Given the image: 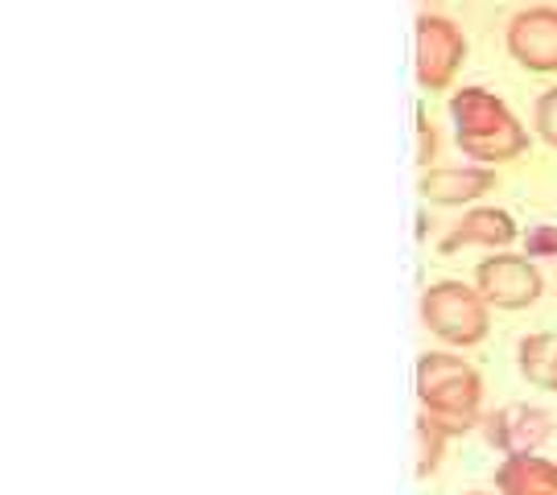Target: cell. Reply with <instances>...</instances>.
Listing matches in <instances>:
<instances>
[{
	"label": "cell",
	"mask_w": 557,
	"mask_h": 495,
	"mask_svg": "<svg viewBox=\"0 0 557 495\" xmlns=\"http://www.w3.org/2000/svg\"><path fill=\"white\" fill-rule=\"evenodd\" d=\"M450 116H455L462 153L475 158L479 165L512 161L529 145V133L517 120V112L487 87H458L450 99Z\"/></svg>",
	"instance_id": "obj_1"
},
{
	"label": "cell",
	"mask_w": 557,
	"mask_h": 495,
	"mask_svg": "<svg viewBox=\"0 0 557 495\" xmlns=\"http://www.w3.org/2000/svg\"><path fill=\"white\" fill-rule=\"evenodd\" d=\"M533 120H537L541 140H545V145H554V149H557V87H549V91H541V96H537Z\"/></svg>",
	"instance_id": "obj_13"
},
{
	"label": "cell",
	"mask_w": 557,
	"mask_h": 495,
	"mask_svg": "<svg viewBox=\"0 0 557 495\" xmlns=\"http://www.w3.org/2000/svg\"><path fill=\"white\" fill-rule=\"evenodd\" d=\"M499 495H557V462L541 455H508L496 467Z\"/></svg>",
	"instance_id": "obj_10"
},
{
	"label": "cell",
	"mask_w": 557,
	"mask_h": 495,
	"mask_svg": "<svg viewBox=\"0 0 557 495\" xmlns=\"http://www.w3.org/2000/svg\"><path fill=\"white\" fill-rule=\"evenodd\" d=\"M418 161L421 165H430L434 161V124H430V116L425 112H418Z\"/></svg>",
	"instance_id": "obj_15"
},
{
	"label": "cell",
	"mask_w": 557,
	"mask_h": 495,
	"mask_svg": "<svg viewBox=\"0 0 557 495\" xmlns=\"http://www.w3.org/2000/svg\"><path fill=\"white\" fill-rule=\"evenodd\" d=\"M554 413L537 409V405H504V409L483 417L487 442L508 450V455H533L541 442L554 434Z\"/></svg>",
	"instance_id": "obj_7"
},
{
	"label": "cell",
	"mask_w": 557,
	"mask_h": 495,
	"mask_svg": "<svg viewBox=\"0 0 557 495\" xmlns=\"http://www.w3.org/2000/svg\"><path fill=\"white\" fill-rule=\"evenodd\" d=\"M554 393H557V368H554Z\"/></svg>",
	"instance_id": "obj_16"
},
{
	"label": "cell",
	"mask_w": 557,
	"mask_h": 495,
	"mask_svg": "<svg viewBox=\"0 0 557 495\" xmlns=\"http://www.w3.org/2000/svg\"><path fill=\"white\" fill-rule=\"evenodd\" d=\"M418 396L425 417L446 434L471 430L483 400V376L455 351H421L418 359Z\"/></svg>",
	"instance_id": "obj_2"
},
{
	"label": "cell",
	"mask_w": 557,
	"mask_h": 495,
	"mask_svg": "<svg viewBox=\"0 0 557 495\" xmlns=\"http://www.w3.org/2000/svg\"><path fill=\"white\" fill-rule=\"evenodd\" d=\"M517 363L529 384L537 388H554V368H557V335L549 331H537V335H524L520 338V351Z\"/></svg>",
	"instance_id": "obj_11"
},
{
	"label": "cell",
	"mask_w": 557,
	"mask_h": 495,
	"mask_svg": "<svg viewBox=\"0 0 557 495\" xmlns=\"http://www.w3.org/2000/svg\"><path fill=\"white\" fill-rule=\"evenodd\" d=\"M541 269L520 252H492L475 269V289L487 306L499 310H524L541 297Z\"/></svg>",
	"instance_id": "obj_5"
},
{
	"label": "cell",
	"mask_w": 557,
	"mask_h": 495,
	"mask_svg": "<svg viewBox=\"0 0 557 495\" xmlns=\"http://www.w3.org/2000/svg\"><path fill=\"white\" fill-rule=\"evenodd\" d=\"M467 54V34L455 17H446L438 9L418 17V50H413V71L425 91H446L455 75L462 71Z\"/></svg>",
	"instance_id": "obj_4"
},
{
	"label": "cell",
	"mask_w": 557,
	"mask_h": 495,
	"mask_svg": "<svg viewBox=\"0 0 557 495\" xmlns=\"http://www.w3.org/2000/svg\"><path fill=\"white\" fill-rule=\"evenodd\" d=\"M467 495H483V492H467Z\"/></svg>",
	"instance_id": "obj_17"
},
{
	"label": "cell",
	"mask_w": 557,
	"mask_h": 495,
	"mask_svg": "<svg viewBox=\"0 0 557 495\" xmlns=\"http://www.w3.org/2000/svg\"><path fill=\"white\" fill-rule=\"evenodd\" d=\"M524 248H529V260L557 257V227L541 223V227H533V232H524Z\"/></svg>",
	"instance_id": "obj_14"
},
{
	"label": "cell",
	"mask_w": 557,
	"mask_h": 495,
	"mask_svg": "<svg viewBox=\"0 0 557 495\" xmlns=\"http://www.w3.org/2000/svg\"><path fill=\"white\" fill-rule=\"evenodd\" d=\"M446 437L450 434H446L442 425H434L430 417H418V475H434Z\"/></svg>",
	"instance_id": "obj_12"
},
{
	"label": "cell",
	"mask_w": 557,
	"mask_h": 495,
	"mask_svg": "<svg viewBox=\"0 0 557 495\" xmlns=\"http://www.w3.org/2000/svg\"><path fill=\"white\" fill-rule=\"evenodd\" d=\"M508 54L529 71H557V9L529 4L508 17Z\"/></svg>",
	"instance_id": "obj_6"
},
{
	"label": "cell",
	"mask_w": 557,
	"mask_h": 495,
	"mask_svg": "<svg viewBox=\"0 0 557 495\" xmlns=\"http://www.w3.org/2000/svg\"><path fill=\"white\" fill-rule=\"evenodd\" d=\"M520 232H517V219L508 215V211H499V207H475V211H467V215L458 219L455 227H450V236L442 239L438 248L442 252H458V248H504V244H512Z\"/></svg>",
	"instance_id": "obj_9"
},
{
	"label": "cell",
	"mask_w": 557,
	"mask_h": 495,
	"mask_svg": "<svg viewBox=\"0 0 557 495\" xmlns=\"http://www.w3.org/2000/svg\"><path fill=\"white\" fill-rule=\"evenodd\" d=\"M421 322L450 347H475L492 331L487 301L467 281H434L421 294Z\"/></svg>",
	"instance_id": "obj_3"
},
{
	"label": "cell",
	"mask_w": 557,
	"mask_h": 495,
	"mask_svg": "<svg viewBox=\"0 0 557 495\" xmlns=\"http://www.w3.org/2000/svg\"><path fill=\"white\" fill-rule=\"evenodd\" d=\"M496 186L492 165H430L421 174V195L434 207H467Z\"/></svg>",
	"instance_id": "obj_8"
}]
</instances>
